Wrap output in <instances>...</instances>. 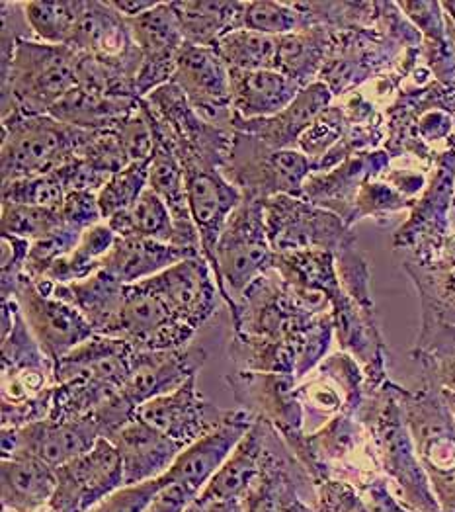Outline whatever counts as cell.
I'll return each instance as SVG.
<instances>
[{
    "mask_svg": "<svg viewBox=\"0 0 455 512\" xmlns=\"http://www.w3.org/2000/svg\"><path fill=\"white\" fill-rule=\"evenodd\" d=\"M137 350L127 342L94 335L53 366V397L47 419L77 421L112 401L124 387Z\"/></svg>",
    "mask_w": 455,
    "mask_h": 512,
    "instance_id": "1",
    "label": "cell"
},
{
    "mask_svg": "<svg viewBox=\"0 0 455 512\" xmlns=\"http://www.w3.org/2000/svg\"><path fill=\"white\" fill-rule=\"evenodd\" d=\"M77 86V53L69 45L20 40L2 69V124L49 116Z\"/></svg>",
    "mask_w": 455,
    "mask_h": 512,
    "instance_id": "2",
    "label": "cell"
},
{
    "mask_svg": "<svg viewBox=\"0 0 455 512\" xmlns=\"http://www.w3.org/2000/svg\"><path fill=\"white\" fill-rule=\"evenodd\" d=\"M141 106L157 143L170 149L182 167L200 165L223 171L233 149L235 131L207 124L172 81L143 98Z\"/></svg>",
    "mask_w": 455,
    "mask_h": 512,
    "instance_id": "3",
    "label": "cell"
},
{
    "mask_svg": "<svg viewBox=\"0 0 455 512\" xmlns=\"http://www.w3.org/2000/svg\"><path fill=\"white\" fill-rule=\"evenodd\" d=\"M274 258L266 233L264 200L245 196L227 219L211 266L225 303L233 307L256 278L274 268Z\"/></svg>",
    "mask_w": 455,
    "mask_h": 512,
    "instance_id": "4",
    "label": "cell"
},
{
    "mask_svg": "<svg viewBox=\"0 0 455 512\" xmlns=\"http://www.w3.org/2000/svg\"><path fill=\"white\" fill-rule=\"evenodd\" d=\"M223 176L243 196L268 200L274 196L303 198L305 180L313 174V161L299 149H274L247 133H237Z\"/></svg>",
    "mask_w": 455,
    "mask_h": 512,
    "instance_id": "5",
    "label": "cell"
},
{
    "mask_svg": "<svg viewBox=\"0 0 455 512\" xmlns=\"http://www.w3.org/2000/svg\"><path fill=\"white\" fill-rule=\"evenodd\" d=\"M88 131L71 128L51 116L2 124V182L57 171L77 159Z\"/></svg>",
    "mask_w": 455,
    "mask_h": 512,
    "instance_id": "6",
    "label": "cell"
},
{
    "mask_svg": "<svg viewBox=\"0 0 455 512\" xmlns=\"http://www.w3.org/2000/svg\"><path fill=\"white\" fill-rule=\"evenodd\" d=\"M264 219L274 253L329 251L336 256L356 243L342 217L305 198L282 194L264 200Z\"/></svg>",
    "mask_w": 455,
    "mask_h": 512,
    "instance_id": "7",
    "label": "cell"
},
{
    "mask_svg": "<svg viewBox=\"0 0 455 512\" xmlns=\"http://www.w3.org/2000/svg\"><path fill=\"white\" fill-rule=\"evenodd\" d=\"M12 298L18 301L32 335L53 366L57 360L96 335L90 323L73 305L51 294L49 280L34 282L24 276Z\"/></svg>",
    "mask_w": 455,
    "mask_h": 512,
    "instance_id": "8",
    "label": "cell"
},
{
    "mask_svg": "<svg viewBox=\"0 0 455 512\" xmlns=\"http://www.w3.org/2000/svg\"><path fill=\"white\" fill-rule=\"evenodd\" d=\"M102 436L94 413L77 421L43 419L22 428H2V458L30 456L57 470L90 452Z\"/></svg>",
    "mask_w": 455,
    "mask_h": 512,
    "instance_id": "9",
    "label": "cell"
},
{
    "mask_svg": "<svg viewBox=\"0 0 455 512\" xmlns=\"http://www.w3.org/2000/svg\"><path fill=\"white\" fill-rule=\"evenodd\" d=\"M172 83L184 92L190 106L207 124L235 131L229 67L213 47L184 43L176 59Z\"/></svg>",
    "mask_w": 455,
    "mask_h": 512,
    "instance_id": "10",
    "label": "cell"
},
{
    "mask_svg": "<svg viewBox=\"0 0 455 512\" xmlns=\"http://www.w3.org/2000/svg\"><path fill=\"white\" fill-rule=\"evenodd\" d=\"M57 487L51 512H88L124 487V468L116 446L100 438L90 452L55 470Z\"/></svg>",
    "mask_w": 455,
    "mask_h": 512,
    "instance_id": "11",
    "label": "cell"
},
{
    "mask_svg": "<svg viewBox=\"0 0 455 512\" xmlns=\"http://www.w3.org/2000/svg\"><path fill=\"white\" fill-rule=\"evenodd\" d=\"M159 299L186 327L198 331L217 309L219 288L215 274L204 255L186 258L161 274L137 284Z\"/></svg>",
    "mask_w": 455,
    "mask_h": 512,
    "instance_id": "12",
    "label": "cell"
},
{
    "mask_svg": "<svg viewBox=\"0 0 455 512\" xmlns=\"http://www.w3.org/2000/svg\"><path fill=\"white\" fill-rule=\"evenodd\" d=\"M455 178V153H444L420 200H414L411 219L395 233V247L413 251L416 264H428L440 255L448 225Z\"/></svg>",
    "mask_w": 455,
    "mask_h": 512,
    "instance_id": "13",
    "label": "cell"
},
{
    "mask_svg": "<svg viewBox=\"0 0 455 512\" xmlns=\"http://www.w3.org/2000/svg\"><path fill=\"white\" fill-rule=\"evenodd\" d=\"M127 24L133 42L143 55V63L135 79L137 98L143 100L172 81L178 53L186 40L172 2H159L149 12L127 20Z\"/></svg>",
    "mask_w": 455,
    "mask_h": 512,
    "instance_id": "14",
    "label": "cell"
},
{
    "mask_svg": "<svg viewBox=\"0 0 455 512\" xmlns=\"http://www.w3.org/2000/svg\"><path fill=\"white\" fill-rule=\"evenodd\" d=\"M194 335L196 331L180 323L159 299L131 284L125 288L118 319L102 337L120 339L137 352H155L188 346Z\"/></svg>",
    "mask_w": 455,
    "mask_h": 512,
    "instance_id": "15",
    "label": "cell"
},
{
    "mask_svg": "<svg viewBox=\"0 0 455 512\" xmlns=\"http://www.w3.org/2000/svg\"><path fill=\"white\" fill-rule=\"evenodd\" d=\"M206 360V350L192 342L172 350L137 352L131 374L118 393V399L127 411L137 413L147 401L170 393L186 380L198 376Z\"/></svg>",
    "mask_w": 455,
    "mask_h": 512,
    "instance_id": "16",
    "label": "cell"
},
{
    "mask_svg": "<svg viewBox=\"0 0 455 512\" xmlns=\"http://www.w3.org/2000/svg\"><path fill=\"white\" fill-rule=\"evenodd\" d=\"M196 378L198 376L186 380L170 393L147 401L135 415L184 448L200 440L227 417V411L207 403L196 385Z\"/></svg>",
    "mask_w": 455,
    "mask_h": 512,
    "instance_id": "17",
    "label": "cell"
},
{
    "mask_svg": "<svg viewBox=\"0 0 455 512\" xmlns=\"http://www.w3.org/2000/svg\"><path fill=\"white\" fill-rule=\"evenodd\" d=\"M254 423L256 417L245 409L227 411V417L217 427L178 454L165 473L166 479L184 483L200 495Z\"/></svg>",
    "mask_w": 455,
    "mask_h": 512,
    "instance_id": "18",
    "label": "cell"
},
{
    "mask_svg": "<svg viewBox=\"0 0 455 512\" xmlns=\"http://www.w3.org/2000/svg\"><path fill=\"white\" fill-rule=\"evenodd\" d=\"M182 169L186 176L190 214L200 235L202 255L209 266H213L215 247L227 225V219L237 210L245 196L217 169H207L200 165Z\"/></svg>",
    "mask_w": 455,
    "mask_h": 512,
    "instance_id": "19",
    "label": "cell"
},
{
    "mask_svg": "<svg viewBox=\"0 0 455 512\" xmlns=\"http://www.w3.org/2000/svg\"><path fill=\"white\" fill-rule=\"evenodd\" d=\"M389 165L387 151H362L348 157L336 169L313 172L303 186V198L323 210H329L348 223L356 196L364 182L379 176Z\"/></svg>",
    "mask_w": 455,
    "mask_h": 512,
    "instance_id": "20",
    "label": "cell"
},
{
    "mask_svg": "<svg viewBox=\"0 0 455 512\" xmlns=\"http://www.w3.org/2000/svg\"><path fill=\"white\" fill-rule=\"evenodd\" d=\"M108 440L120 454L124 485H137L165 475L178 454L184 450L182 444L151 427L137 415L125 423L124 427L110 434Z\"/></svg>",
    "mask_w": 455,
    "mask_h": 512,
    "instance_id": "21",
    "label": "cell"
},
{
    "mask_svg": "<svg viewBox=\"0 0 455 512\" xmlns=\"http://www.w3.org/2000/svg\"><path fill=\"white\" fill-rule=\"evenodd\" d=\"M270 430V423L256 419L227 462L211 477L206 489L200 493L198 503L213 507L225 503H241V499L247 497L264 470Z\"/></svg>",
    "mask_w": 455,
    "mask_h": 512,
    "instance_id": "22",
    "label": "cell"
},
{
    "mask_svg": "<svg viewBox=\"0 0 455 512\" xmlns=\"http://www.w3.org/2000/svg\"><path fill=\"white\" fill-rule=\"evenodd\" d=\"M237 401L254 415L282 432L291 434L301 425L299 403L295 401V378L262 372H235L227 378Z\"/></svg>",
    "mask_w": 455,
    "mask_h": 512,
    "instance_id": "23",
    "label": "cell"
},
{
    "mask_svg": "<svg viewBox=\"0 0 455 512\" xmlns=\"http://www.w3.org/2000/svg\"><path fill=\"white\" fill-rule=\"evenodd\" d=\"M73 51L106 61H124L141 67L143 55L133 42L127 18L110 2L84 0L83 14L69 45Z\"/></svg>",
    "mask_w": 455,
    "mask_h": 512,
    "instance_id": "24",
    "label": "cell"
},
{
    "mask_svg": "<svg viewBox=\"0 0 455 512\" xmlns=\"http://www.w3.org/2000/svg\"><path fill=\"white\" fill-rule=\"evenodd\" d=\"M332 96L331 88L317 81L301 88L297 98L280 114L258 120L235 118L233 129L258 137L274 149H297L299 137L331 106Z\"/></svg>",
    "mask_w": 455,
    "mask_h": 512,
    "instance_id": "25",
    "label": "cell"
},
{
    "mask_svg": "<svg viewBox=\"0 0 455 512\" xmlns=\"http://www.w3.org/2000/svg\"><path fill=\"white\" fill-rule=\"evenodd\" d=\"M200 255L202 251L198 249L166 245L139 237H118L112 251L102 260L100 270L110 272L122 284L131 286L161 274L172 264Z\"/></svg>",
    "mask_w": 455,
    "mask_h": 512,
    "instance_id": "26",
    "label": "cell"
},
{
    "mask_svg": "<svg viewBox=\"0 0 455 512\" xmlns=\"http://www.w3.org/2000/svg\"><path fill=\"white\" fill-rule=\"evenodd\" d=\"M229 81L235 118L241 120L276 116L301 92V86L278 71L229 69Z\"/></svg>",
    "mask_w": 455,
    "mask_h": 512,
    "instance_id": "27",
    "label": "cell"
},
{
    "mask_svg": "<svg viewBox=\"0 0 455 512\" xmlns=\"http://www.w3.org/2000/svg\"><path fill=\"white\" fill-rule=\"evenodd\" d=\"M125 288V284L106 270H98L73 284L51 282V294L73 305L90 323L96 335H106L118 319L124 305Z\"/></svg>",
    "mask_w": 455,
    "mask_h": 512,
    "instance_id": "28",
    "label": "cell"
},
{
    "mask_svg": "<svg viewBox=\"0 0 455 512\" xmlns=\"http://www.w3.org/2000/svg\"><path fill=\"white\" fill-rule=\"evenodd\" d=\"M137 108L139 100L106 96L77 85L49 110V116L71 128L98 131L118 128Z\"/></svg>",
    "mask_w": 455,
    "mask_h": 512,
    "instance_id": "29",
    "label": "cell"
},
{
    "mask_svg": "<svg viewBox=\"0 0 455 512\" xmlns=\"http://www.w3.org/2000/svg\"><path fill=\"white\" fill-rule=\"evenodd\" d=\"M149 188L165 202L182 239V245L202 251L200 235L190 214L184 169L174 153L161 143H157L149 165Z\"/></svg>",
    "mask_w": 455,
    "mask_h": 512,
    "instance_id": "30",
    "label": "cell"
},
{
    "mask_svg": "<svg viewBox=\"0 0 455 512\" xmlns=\"http://www.w3.org/2000/svg\"><path fill=\"white\" fill-rule=\"evenodd\" d=\"M186 43L213 47L223 36L243 28L247 2H209V0H180L172 2Z\"/></svg>",
    "mask_w": 455,
    "mask_h": 512,
    "instance_id": "31",
    "label": "cell"
},
{
    "mask_svg": "<svg viewBox=\"0 0 455 512\" xmlns=\"http://www.w3.org/2000/svg\"><path fill=\"white\" fill-rule=\"evenodd\" d=\"M332 30L313 26L278 38L276 71L301 88L319 81L331 53Z\"/></svg>",
    "mask_w": 455,
    "mask_h": 512,
    "instance_id": "32",
    "label": "cell"
},
{
    "mask_svg": "<svg viewBox=\"0 0 455 512\" xmlns=\"http://www.w3.org/2000/svg\"><path fill=\"white\" fill-rule=\"evenodd\" d=\"M57 487L55 470L30 456L2 460V503L14 511H30L51 501Z\"/></svg>",
    "mask_w": 455,
    "mask_h": 512,
    "instance_id": "33",
    "label": "cell"
},
{
    "mask_svg": "<svg viewBox=\"0 0 455 512\" xmlns=\"http://www.w3.org/2000/svg\"><path fill=\"white\" fill-rule=\"evenodd\" d=\"M106 223L118 237H139L184 247L165 202L151 188L143 192L133 208L112 215Z\"/></svg>",
    "mask_w": 455,
    "mask_h": 512,
    "instance_id": "34",
    "label": "cell"
},
{
    "mask_svg": "<svg viewBox=\"0 0 455 512\" xmlns=\"http://www.w3.org/2000/svg\"><path fill=\"white\" fill-rule=\"evenodd\" d=\"M116 239L118 235L108 227L106 221L86 229L77 249L71 255L57 260L43 280L53 284H73L92 276L102 268V260L112 251Z\"/></svg>",
    "mask_w": 455,
    "mask_h": 512,
    "instance_id": "35",
    "label": "cell"
},
{
    "mask_svg": "<svg viewBox=\"0 0 455 512\" xmlns=\"http://www.w3.org/2000/svg\"><path fill=\"white\" fill-rule=\"evenodd\" d=\"M223 63L235 71H276L278 38L254 30H235L213 45Z\"/></svg>",
    "mask_w": 455,
    "mask_h": 512,
    "instance_id": "36",
    "label": "cell"
},
{
    "mask_svg": "<svg viewBox=\"0 0 455 512\" xmlns=\"http://www.w3.org/2000/svg\"><path fill=\"white\" fill-rule=\"evenodd\" d=\"M84 0H32L24 2L26 18L38 42L51 45H71L81 14Z\"/></svg>",
    "mask_w": 455,
    "mask_h": 512,
    "instance_id": "37",
    "label": "cell"
},
{
    "mask_svg": "<svg viewBox=\"0 0 455 512\" xmlns=\"http://www.w3.org/2000/svg\"><path fill=\"white\" fill-rule=\"evenodd\" d=\"M243 28L280 38L293 32H301L311 26L305 12L299 8V2L256 0V2H247L245 14H243Z\"/></svg>",
    "mask_w": 455,
    "mask_h": 512,
    "instance_id": "38",
    "label": "cell"
},
{
    "mask_svg": "<svg viewBox=\"0 0 455 512\" xmlns=\"http://www.w3.org/2000/svg\"><path fill=\"white\" fill-rule=\"evenodd\" d=\"M65 198L67 190L57 171L2 182V204H24L61 210Z\"/></svg>",
    "mask_w": 455,
    "mask_h": 512,
    "instance_id": "39",
    "label": "cell"
},
{
    "mask_svg": "<svg viewBox=\"0 0 455 512\" xmlns=\"http://www.w3.org/2000/svg\"><path fill=\"white\" fill-rule=\"evenodd\" d=\"M149 165L151 161L131 163L129 167H125L124 171L110 176L106 186L98 192V204L104 215V221L137 204V200L149 188Z\"/></svg>",
    "mask_w": 455,
    "mask_h": 512,
    "instance_id": "40",
    "label": "cell"
},
{
    "mask_svg": "<svg viewBox=\"0 0 455 512\" xmlns=\"http://www.w3.org/2000/svg\"><path fill=\"white\" fill-rule=\"evenodd\" d=\"M2 233L30 243L42 239L63 225L61 210H49L40 206L2 204Z\"/></svg>",
    "mask_w": 455,
    "mask_h": 512,
    "instance_id": "41",
    "label": "cell"
},
{
    "mask_svg": "<svg viewBox=\"0 0 455 512\" xmlns=\"http://www.w3.org/2000/svg\"><path fill=\"white\" fill-rule=\"evenodd\" d=\"M81 237H83V231L63 223L49 235L34 241L30 245V255L26 262V276L34 282H42L45 274L51 270V266L57 260L71 255L77 249Z\"/></svg>",
    "mask_w": 455,
    "mask_h": 512,
    "instance_id": "42",
    "label": "cell"
},
{
    "mask_svg": "<svg viewBox=\"0 0 455 512\" xmlns=\"http://www.w3.org/2000/svg\"><path fill=\"white\" fill-rule=\"evenodd\" d=\"M350 128L346 112L342 106H329L305 133L299 137L297 149L311 161L325 157L332 147H336Z\"/></svg>",
    "mask_w": 455,
    "mask_h": 512,
    "instance_id": "43",
    "label": "cell"
},
{
    "mask_svg": "<svg viewBox=\"0 0 455 512\" xmlns=\"http://www.w3.org/2000/svg\"><path fill=\"white\" fill-rule=\"evenodd\" d=\"M77 159H84L98 171L106 172L110 176L124 171L125 167L131 165L116 129L88 131Z\"/></svg>",
    "mask_w": 455,
    "mask_h": 512,
    "instance_id": "44",
    "label": "cell"
},
{
    "mask_svg": "<svg viewBox=\"0 0 455 512\" xmlns=\"http://www.w3.org/2000/svg\"><path fill=\"white\" fill-rule=\"evenodd\" d=\"M413 204L414 200H409L403 194H399L391 184L375 182L373 178H370L368 182H364V186L360 188V192L356 196L354 210H352V215H350L346 227L350 229L362 217L401 212V210L413 208Z\"/></svg>",
    "mask_w": 455,
    "mask_h": 512,
    "instance_id": "45",
    "label": "cell"
},
{
    "mask_svg": "<svg viewBox=\"0 0 455 512\" xmlns=\"http://www.w3.org/2000/svg\"><path fill=\"white\" fill-rule=\"evenodd\" d=\"M114 129L124 145L129 163H147L153 159L157 139L151 128V122L147 118V112L141 106V100H139V108Z\"/></svg>",
    "mask_w": 455,
    "mask_h": 512,
    "instance_id": "46",
    "label": "cell"
},
{
    "mask_svg": "<svg viewBox=\"0 0 455 512\" xmlns=\"http://www.w3.org/2000/svg\"><path fill=\"white\" fill-rule=\"evenodd\" d=\"M165 483V477L161 475L145 483L124 485L88 512H145L155 495L165 487Z\"/></svg>",
    "mask_w": 455,
    "mask_h": 512,
    "instance_id": "47",
    "label": "cell"
},
{
    "mask_svg": "<svg viewBox=\"0 0 455 512\" xmlns=\"http://www.w3.org/2000/svg\"><path fill=\"white\" fill-rule=\"evenodd\" d=\"M0 20H2V32H0V69H4L16 51V45L20 40H36L30 22L26 18L24 2H0Z\"/></svg>",
    "mask_w": 455,
    "mask_h": 512,
    "instance_id": "48",
    "label": "cell"
},
{
    "mask_svg": "<svg viewBox=\"0 0 455 512\" xmlns=\"http://www.w3.org/2000/svg\"><path fill=\"white\" fill-rule=\"evenodd\" d=\"M30 241L2 233V299L12 298L26 276Z\"/></svg>",
    "mask_w": 455,
    "mask_h": 512,
    "instance_id": "49",
    "label": "cell"
},
{
    "mask_svg": "<svg viewBox=\"0 0 455 512\" xmlns=\"http://www.w3.org/2000/svg\"><path fill=\"white\" fill-rule=\"evenodd\" d=\"M61 217H63L65 225L79 229L83 233L90 227L104 223V215H102L100 204H98V194H94V192L67 194L65 204L61 208Z\"/></svg>",
    "mask_w": 455,
    "mask_h": 512,
    "instance_id": "50",
    "label": "cell"
},
{
    "mask_svg": "<svg viewBox=\"0 0 455 512\" xmlns=\"http://www.w3.org/2000/svg\"><path fill=\"white\" fill-rule=\"evenodd\" d=\"M67 194L71 192H94L98 194L106 182L110 180V174L98 171L96 167H92L90 163H86L84 159H73L71 163H67L65 167L57 169Z\"/></svg>",
    "mask_w": 455,
    "mask_h": 512,
    "instance_id": "51",
    "label": "cell"
},
{
    "mask_svg": "<svg viewBox=\"0 0 455 512\" xmlns=\"http://www.w3.org/2000/svg\"><path fill=\"white\" fill-rule=\"evenodd\" d=\"M165 481V487L155 495V499L145 512H186L198 501L200 495L194 493L184 483L168 481L166 477Z\"/></svg>",
    "mask_w": 455,
    "mask_h": 512,
    "instance_id": "52",
    "label": "cell"
},
{
    "mask_svg": "<svg viewBox=\"0 0 455 512\" xmlns=\"http://www.w3.org/2000/svg\"><path fill=\"white\" fill-rule=\"evenodd\" d=\"M243 512H282V499L272 487V479L266 475V460H264L262 475L258 479V487H252L245 497Z\"/></svg>",
    "mask_w": 455,
    "mask_h": 512,
    "instance_id": "53",
    "label": "cell"
},
{
    "mask_svg": "<svg viewBox=\"0 0 455 512\" xmlns=\"http://www.w3.org/2000/svg\"><path fill=\"white\" fill-rule=\"evenodd\" d=\"M108 2L114 10H118L127 20L137 18V16L149 12L151 8H155L159 4V2H153V0H108Z\"/></svg>",
    "mask_w": 455,
    "mask_h": 512,
    "instance_id": "54",
    "label": "cell"
},
{
    "mask_svg": "<svg viewBox=\"0 0 455 512\" xmlns=\"http://www.w3.org/2000/svg\"><path fill=\"white\" fill-rule=\"evenodd\" d=\"M211 512H243L241 503H225V505H213L209 507Z\"/></svg>",
    "mask_w": 455,
    "mask_h": 512,
    "instance_id": "55",
    "label": "cell"
},
{
    "mask_svg": "<svg viewBox=\"0 0 455 512\" xmlns=\"http://www.w3.org/2000/svg\"><path fill=\"white\" fill-rule=\"evenodd\" d=\"M282 512H307L305 507H301L297 501L291 503H282Z\"/></svg>",
    "mask_w": 455,
    "mask_h": 512,
    "instance_id": "56",
    "label": "cell"
},
{
    "mask_svg": "<svg viewBox=\"0 0 455 512\" xmlns=\"http://www.w3.org/2000/svg\"><path fill=\"white\" fill-rule=\"evenodd\" d=\"M186 512H211L209 511V507H206V505H202V503H198V501H196V503H194V505H192V507H190V509H188V511Z\"/></svg>",
    "mask_w": 455,
    "mask_h": 512,
    "instance_id": "57",
    "label": "cell"
}]
</instances>
